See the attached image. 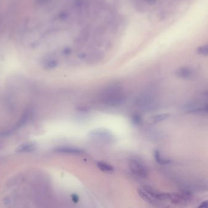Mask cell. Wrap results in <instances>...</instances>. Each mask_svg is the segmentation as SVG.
I'll return each instance as SVG.
<instances>
[{"instance_id":"11","label":"cell","mask_w":208,"mask_h":208,"mask_svg":"<svg viewBox=\"0 0 208 208\" xmlns=\"http://www.w3.org/2000/svg\"><path fill=\"white\" fill-rule=\"evenodd\" d=\"M131 121H132V123H133V125H136V126H138L142 123V118L141 115L140 114L134 113L132 115Z\"/></svg>"},{"instance_id":"10","label":"cell","mask_w":208,"mask_h":208,"mask_svg":"<svg viewBox=\"0 0 208 208\" xmlns=\"http://www.w3.org/2000/svg\"><path fill=\"white\" fill-rule=\"evenodd\" d=\"M36 145L32 143H25L24 144L21 145L17 149V151L19 153H24V152H30L35 150Z\"/></svg>"},{"instance_id":"9","label":"cell","mask_w":208,"mask_h":208,"mask_svg":"<svg viewBox=\"0 0 208 208\" xmlns=\"http://www.w3.org/2000/svg\"><path fill=\"white\" fill-rule=\"evenodd\" d=\"M154 157L157 163L162 165H167L171 163V160L162 157L159 151L156 150L154 151Z\"/></svg>"},{"instance_id":"4","label":"cell","mask_w":208,"mask_h":208,"mask_svg":"<svg viewBox=\"0 0 208 208\" xmlns=\"http://www.w3.org/2000/svg\"><path fill=\"white\" fill-rule=\"evenodd\" d=\"M128 166L131 172L135 176L143 179L148 178V168L142 160L136 158L130 159L128 161Z\"/></svg>"},{"instance_id":"16","label":"cell","mask_w":208,"mask_h":208,"mask_svg":"<svg viewBox=\"0 0 208 208\" xmlns=\"http://www.w3.org/2000/svg\"><path fill=\"white\" fill-rule=\"evenodd\" d=\"M145 1L148 3H153L154 2V0H145Z\"/></svg>"},{"instance_id":"1","label":"cell","mask_w":208,"mask_h":208,"mask_svg":"<svg viewBox=\"0 0 208 208\" xmlns=\"http://www.w3.org/2000/svg\"><path fill=\"white\" fill-rule=\"evenodd\" d=\"M101 101L109 106H119L124 102L125 95L122 88L118 85H110L107 87L101 95Z\"/></svg>"},{"instance_id":"14","label":"cell","mask_w":208,"mask_h":208,"mask_svg":"<svg viewBox=\"0 0 208 208\" xmlns=\"http://www.w3.org/2000/svg\"><path fill=\"white\" fill-rule=\"evenodd\" d=\"M199 207H207V201H204L203 202H202L200 205L199 206Z\"/></svg>"},{"instance_id":"13","label":"cell","mask_w":208,"mask_h":208,"mask_svg":"<svg viewBox=\"0 0 208 208\" xmlns=\"http://www.w3.org/2000/svg\"><path fill=\"white\" fill-rule=\"evenodd\" d=\"M72 199L75 203H77L79 201V197L76 194H73L72 195Z\"/></svg>"},{"instance_id":"12","label":"cell","mask_w":208,"mask_h":208,"mask_svg":"<svg viewBox=\"0 0 208 208\" xmlns=\"http://www.w3.org/2000/svg\"><path fill=\"white\" fill-rule=\"evenodd\" d=\"M197 53L200 55L207 56V46L204 45L199 47L197 49Z\"/></svg>"},{"instance_id":"15","label":"cell","mask_w":208,"mask_h":208,"mask_svg":"<svg viewBox=\"0 0 208 208\" xmlns=\"http://www.w3.org/2000/svg\"><path fill=\"white\" fill-rule=\"evenodd\" d=\"M37 1H38L40 3H44V2H47L48 0H37Z\"/></svg>"},{"instance_id":"7","label":"cell","mask_w":208,"mask_h":208,"mask_svg":"<svg viewBox=\"0 0 208 208\" xmlns=\"http://www.w3.org/2000/svg\"><path fill=\"white\" fill-rule=\"evenodd\" d=\"M169 117H170V114L169 113H160V114L155 115H154V116L150 118L149 123L151 124L157 123L167 119Z\"/></svg>"},{"instance_id":"5","label":"cell","mask_w":208,"mask_h":208,"mask_svg":"<svg viewBox=\"0 0 208 208\" xmlns=\"http://www.w3.org/2000/svg\"><path fill=\"white\" fill-rule=\"evenodd\" d=\"M176 75L179 78L189 79L194 77V71L189 67H181L176 70Z\"/></svg>"},{"instance_id":"6","label":"cell","mask_w":208,"mask_h":208,"mask_svg":"<svg viewBox=\"0 0 208 208\" xmlns=\"http://www.w3.org/2000/svg\"><path fill=\"white\" fill-rule=\"evenodd\" d=\"M56 152L60 153L71 154H82L84 153V151L81 149L73 147H60L54 150Z\"/></svg>"},{"instance_id":"8","label":"cell","mask_w":208,"mask_h":208,"mask_svg":"<svg viewBox=\"0 0 208 208\" xmlns=\"http://www.w3.org/2000/svg\"><path fill=\"white\" fill-rule=\"evenodd\" d=\"M97 166L98 167V169L106 173H111L114 171V168L112 166H111L110 164L105 163L103 161H99L97 163Z\"/></svg>"},{"instance_id":"3","label":"cell","mask_w":208,"mask_h":208,"mask_svg":"<svg viewBox=\"0 0 208 208\" xmlns=\"http://www.w3.org/2000/svg\"><path fill=\"white\" fill-rule=\"evenodd\" d=\"M88 136L90 139L101 144H110L115 141V137L112 132L104 128H97L90 131Z\"/></svg>"},{"instance_id":"2","label":"cell","mask_w":208,"mask_h":208,"mask_svg":"<svg viewBox=\"0 0 208 208\" xmlns=\"http://www.w3.org/2000/svg\"><path fill=\"white\" fill-rule=\"evenodd\" d=\"M140 197L149 204L158 205L160 201L169 200V193H159L151 188L144 187L138 189Z\"/></svg>"}]
</instances>
